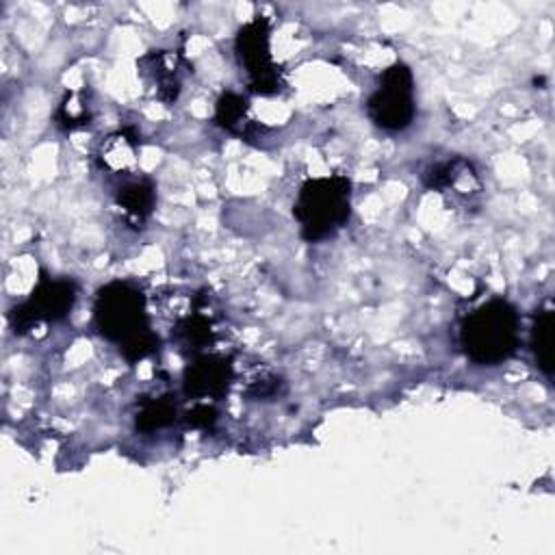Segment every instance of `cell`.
Returning a JSON list of instances; mask_svg holds the SVG:
<instances>
[{"mask_svg": "<svg viewBox=\"0 0 555 555\" xmlns=\"http://www.w3.org/2000/svg\"><path fill=\"white\" fill-rule=\"evenodd\" d=\"M460 345L466 358L479 366H496L520 347V314L503 297H490L460 325Z\"/></svg>", "mask_w": 555, "mask_h": 555, "instance_id": "obj_2", "label": "cell"}, {"mask_svg": "<svg viewBox=\"0 0 555 555\" xmlns=\"http://www.w3.org/2000/svg\"><path fill=\"white\" fill-rule=\"evenodd\" d=\"M93 325L98 334L119 347L128 362H139L158 349V336L152 332L145 297L130 282H108L95 295Z\"/></svg>", "mask_w": 555, "mask_h": 555, "instance_id": "obj_1", "label": "cell"}, {"mask_svg": "<svg viewBox=\"0 0 555 555\" xmlns=\"http://www.w3.org/2000/svg\"><path fill=\"white\" fill-rule=\"evenodd\" d=\"M232 364L219 353H195L182 375V390L197 401H219L225 397L232 384Z\"/></svg>", "mask_w": 555, "mask_h": 555, "instance_id": "obj_7", "label": "cell"}, {"mask_svg": "<svg viewBox=\"0 0 555 555\" xmlns=\"http://www.w3.org/2000/svg\"><path fill=\"white\" fill-rule=\"evenodd\" d=\"M115 202L132 228H143L154 210L156 189L150 178H128L117 186Z\"/></svg>", "mask_w": 555, "mask_h": 555, "instance_id": "obj_10", "label": "cell"}, {"mask_svg": "<svg viewBox=\"0 0 555 555\" xmlns=\"http://www.w3.org/2000/svg\"><path fill=\"white\" fill-rule=\"evenodd\" d=\"M173 336L182 347L191 349L193 353H202V349L208 347L215 338V325L210 317H206L202 310H195L176 323Z\"/></svg>", "mask_w": 555, "mask_h": 555, "instance_id": "obj_13", "label": "cell"}, {"mask_svg": "<svg viewBox=\"0 0 555 555\" xmlns=\"http://www.w3.org/2000/svg\"><path fill=\"white\" fill-rule=\"evenodd\" d=\"M421 178H423V184L431 191H438V193H451L453 191L455 195H464V197H470L473 193L479 191V189H473V186H466V184H481L473 165L462 156H453V158L431 163L421 173Z\"/></svg>", "mask_w": 555, "mask_h": 555, "instance_id": "obj_9", "label": "cell"}, {"mask_svg": "<svg viewBox=\"0 0 555 555\" xmlns=\"http://www.w3.org/2000/svg\"><path fill=\"white\" fill-rule=\"evenodd\" d=\"M180 56L169 50H152L139 61V76L154 89L156 98L165 104H173L180 89Z\"/></svg>", "mask_w": 555, "mask_h": 555, "instance_id": "obj_8", "label": "cell"}, {"mask_svg": "<svg viewBox=\"0 0 555 555\" xmlns=\"http://www.w3.org/2000/svg\"><path fill=\"white\" fill-rule=\"evenodd\" d=\"M54 119H56V124L63 130H76V128L89 124V119H91V104L82 100V93L72 91V93H67L61 100V104H59V108L54 113Z\"/></svg>", "mask_w": 555, "mask_h": 555, "instance_id": "obj_15", "label": "cell"}, {"mask_svg": "<svg viewBox=\"0 0 555 555\" xmlns=\"http://www.w3.org/2000/svg\"><path fill=\"white\" fill-rule=\"evenodd\" d=\"M217 410L212 403L208 401H197L186 414H184V421L195 427V429H210L215 423H217Z\"/></svg>", "mask_w": 555, "mask_h": 555, "instance_id": "obj_16", "label": "cell"}, {"mask_svg": "<svg viewBox=\"0 0 555 555\" xmlns=\"http://www.w3.org/2000/svg\"><path fill=\"white\" fill-rule=\"evenodd\" d=\"M78 299V286L69 278L41 275L26 301L9 312L15 334H26L39 323H56L69 314Z\"/></svg>", "mask_w": 555, "mask_h": 555, "instance_id": "obj_6", "label": "cell"}, {"mask_svg": "<svg viewBox=\"0 0 555 555\" xmlns=\"http://www.w3.org/2000/svg\"><path fill=\"white\" fill-rule=\"evenodd\" d=\"M293 215L304 241L321 243L334 236L351 217V180L343 173L308 178L297 191Z\"/></svg>", "mask_w": 555, "mask_h": 555, "instance_id": "obj_3", "label": "cell"}, {"mask_svg": "<svg viewBox=\"0 0 555 555\" xmlns=\"http://www.w3.org/2000/svg\"><path fill=\"white\" fill-rule=\"evenodd\" d=\"M215 124L228 130L230 134L249 137L254 126V119L249 115V102L236 91H225L219 95L215 104Z\"/></svg>", "mask_w": 555, "mask_h": 555, "instance_id": "obj_11", "label": "cell"}, {"mask_svg": "<svg viewBox=\"0 0 555 555\" xmlns=\"http://www.w3.org/2000/svg\"><path fill=\"white\" fill-rule=\"evenodd\" d=\"M366 115L386 132H401L414 121V76L405 63L397 61L377 76L375 89L366 98Z\"/></svg>", "mask_w": 555, "mask_h": 555, "instance_id": "obj_4", "label": "cell"}, {"mask_svg": "<svg viewBox=\"0 0 555 555\" xmlns=\"http://www.w3.org/2000/svg\"><path fill=\"white\" fill-rule=\"evenodd\" d=\"M176 416H178V410L171 397H147L139 403V410L134 414V425L143 434H154L173 425Z\"/></svg>", "mask_w": 555, "mask_h": 555, "instance_id": "obj_14", "label": "cell"}, {"mask_svg": "<svg viewBox=\"0 0 555 555\" xmlns=\"http://www.w3.org/2000/svg\"><path fill=\"white\" fill-rule=\"evenodd\" d=\"M529 345L535 366L551 377L553 375V310L540 308L533 317Z\"/></svg>", "mask_w": 555, "mask_h": 555, "instance_id": "obj_12", "label": "cell"}, {"mask_svg": "<svg viewBox=\"0 0 555 555\" xmlns=\"http://www.w3.org/2000/svg\"><path fill=\"white\" fill-rule=\"evenodd\" d=\"M234 54L247 78L249 91L273 95L284 87L282 72L271 54V26L267 17L254 15L238 28L234 37Z\"/></svg>", "mask_w": 555, "mask_h": 555, "instance_id": "obj_5", "label": "cell"}]
</instances>
